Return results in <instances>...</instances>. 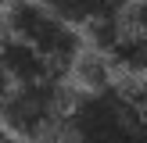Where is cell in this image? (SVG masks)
<instances>
[{"label": "cell", "mask_w": 147, "mask_h": 143, "mask_svg": "<svg viewBox=\"0 0 147 143\" xmlns=\"http://www.w3.org/2000/svg\"><path fill=\"white\" fill-rule=\"evenodd\" d=\"M68 143H147V79L115 75L111 82L72 93L61 125Z\"/></svg>", "instance_id": "cell-1"}, {"label": "cell", "mask_w": 147, "mask_h": 143, "mask_svg": "<svg viewBox=\"0 0 147 143\" xmlns=\"http://www.w3.org/2000/svg\"><path fill=\"white\" fill-rule=\"evenodd\" d=\"M0 4H11V0H0Z\"/></svg>", "instance_id": "cell-9"}, {"label": "cell", "mask_w": 147, "mask_h": 143, "mask_svg": "<svg viewBox=\"0 0 147 143\" xmlns=\"http://www.w3.org/2000/svg\"><path fill=\"white\" fill-rule=\"evenodd\" d=\"M0 64H4V72L11 75L14 86H22V82H43V79L61 75L36 47H29L25 39L11 36L7 29H0Z\"/></svg>", "instance_id": "cell-4"}, {"label": "cell", "mask_w": 147, "mask_h": 143, "mask_svg": "<svg viewBox=\"0 0 147 143\" xmlns=\"http://www.w3.org/2000/svg\"><path fill=\"white\" fill-rule=\"evenodd\" d=\"M47 143H68V140H61V136H57V140H47Z\"/></svg>", "instance_id": "cell-8"}, {"label": "cell", "mask_w": 147, "mask_h": 143, "mask_svg": "<svg viewBox=\"0 0 147 143\" xmlns=\"http://www.w3.org/2000/svg\"><path fill=\"white\" fill-rule=\"evenodd\" d=\"M0 143H18V140H14V136H11V132H7V129H4V125H0Z\"/></svg>", "instance_id": "cell-7"}, {"label": "cell", "mask_w": 147, "mask_h": 143, "mask_svg": "<svg viewBox=\"0 0 147 143\" xmlns=\"http://www.w3.org/2000/svg\"><path fill=\"white\" fill-rule=\"evenodd\" d=\"M11 90H14V82H11V75L4 72V64H0V107H4V100L11 97Z\"/></svg>", "instance_id": "cell-6"}, {"label": "cell", "mask_w": 147, "mask_h": 143, "mask_svg": "<svg viewBox=\"0 0 147 143\" xmlns=\"http://www.w3.org/2000/svg\"><path fill=\"white\" fill-rule=\"evenodd\" d=\"M0 29H7L11 36H18L29 47H36L61 75L79 64V57L86 54V43H90L83 29H76L72 21L47 11L36 0H11L4 7V25Z\"/></svg>", "instance_id": "cell-3"}, {"label": "cell", "mask_w": 147, "mask_h": 143, "mask_svg": "<svg viewBox=\"0 0 147 143\" xmlns=\"http://www.w3.org/2000/svg\"><path fill=\"white\" fill-rule=\"evenodd\" d=\"M36 4H43L47 11L61 14L65 21H72L76 29H83V32H86V29H93L97 21L111 18L126 0H36Z\"/></svg>", "instance_id": "cell-5"}, {"label": "cell", "mask_w": 147, "mask_h": 143, "mask_svg": "<svg viewBox=\"0 0 147 143\" xmlns=\"http://www.w3.org/2000/svg\"><path fill=\"white\" fill-rule=\"evenodd\" d=\"M72 93L65 90V75L43 79V82H22L0 107V125L18 143H47L61 132L68 114Z\"/></svg>", "instance_id": "cell-2"}]
</instances>
